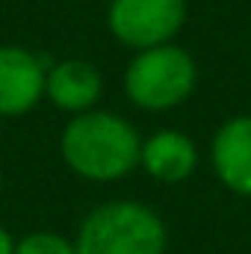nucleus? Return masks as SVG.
I'll return each instance as SVG.
<instances>
[{"mask_svg": "<svg viewBox=\"0 0 251 254\" xmlns=\"http://www.w3.org/2000/svg\"><path fill=\"white\" fill-rule=\"evenodd\" d=\"M198 65L189 51L178 45H160L148 51H136L125 71V92L133 107L145 113L175 110L195 92Z\"/></svg>", "mask_w": 251, "mask_h": 254, "instance_id": "obj_3", "label": "nucleus"}, {"mask_svg": "<svg viewBox=\"0 0 251 254\" xmlns=\"http://www.w3.org/2000/svg\"><path fill=\"white\" fill-rule=\"evenodd\" d=\"M187 21V0H110L107 27L119 45L148 51L175 42Z\"/></svg>", "mask_w": 251, "mask_h": 254, "instance_id": "obj_4", "label": "nucleus"}, {"mask_svg": "<svg viewBox=\"0 0 251 254\" xmlns=\"http://www.w3.org/2000/svg\"><path fill=\"white\" fill-rule=\"evenodd\" d=\"M15 254H77V246L60 234L36 231V234L24 237L21 243H15Z\"/></svg>", "mask_w": 251, "mask_h": 254, "instance_id": "obj_9", "label": "nucleus"}, {"mask_svg": "<svg viewBox=\"0 0 251 254\" xmlns=\"http://www.w3.org/2000/svg\"><path fill=\"white\" fill-rule=\"evenodd\" d=\"M65 166L86 181H119L139 166L142 136L127 119L110 110L71 116L60 136Z\"/></svg>", "mask_w": 251, "mask_h": 254, "instance_id": "obj_1", "label": "nucleus"}, {"mask_svg": "<svg viewBox=\"0 0 251 254\" xmlns=\"http://www.w3.org/2000/svg\"><path fill=\"white\" fill-rule=\"evenodd\" d=\"M210 160L216 178L237 195L251 198V116H231L222 122L213 142Z\"/></svg>", "mask_w": 251, "mask_h": 254, "instance_id": "obj_6", "label": "nucleus"}, {"mask_svg": "<svg viewBox=\"0 0 251 254\" xmlns=\"http://www.w3.org/2000/svg\"><path fill=\"white\" fill-rule=\"evenodd\" d=\"M104 95L101 71L86 60H60L48 68L45 98L68 116H80L95 110Z\"/></svg>", "mask_w": 251, "mask_h": 254, "instance_id": "obj_7", "label": "nucleus"}, {"mask_svg": "<svg viewBox=\"0 0 251 254\" xmlns=\"http://www.w3.org/2000/svg\"><path fill=\"white\" fill-rule=\"evenodd\" d=\"M0 190H3V178H0Z\"/></svg>", "mask_w": 251, "mask_h": 254, "instance_id": "obj_11", "label": "nucleus"}, {"mask_svg": "<svg viewBox=\"0 0 251 254\" xmlns=\"http://www.w3.org/2000/svg\"><path fill=\"white\" fill-rule=\"evenodd\" d=\"M51 60L21 45H0V116H27L45 98Z\"/></svg>", "mask_w": 251, "mask_h": 254, "instance_id": "obj_5", "label": "nucleus"}, {"mask_svg": "<svg viewBox=\"0 0 251 254\" xmlns=\"http://www.w3.org/2000/svg\"><path fill=\"white\" fill-rule=\"evenodd\" d=\"M0 254H15V240L9 237V231L0 228Z\"/></svg>", "mask_w": 251, "mask_h": 254, "instance_id": "obj_10", "label": "nucleus"}, {"mask_svg": "<svg viewBox=\"0 0 251 254\" xmlns=\"http://www.w3.org/2000/svg\"><path fill=\"white\" fill-rule=\"evenodd\" d=\"M77 254H166L163 219L139 201L95 207L77 234Z\"/></svg>", "mask_w": 251, "mask_h": 254, "instance_id": "obj_2", "label": "nucleus"}, {"mask_svg": "<svg viewBox=\"0 0 251 254\" xmlns=\"http://www.w3.org/2000/svg\"><path fill=\"white\" fill-rule=\"evenodd\" d=\"M139 166L160 184H181L198 166V148L184 130L166 127L142 139Z\"/></svg>", "mask_w": 251, "mask_h": 254, "instance_id": "obj_8", "label": "nucleus"}]
</instances>
